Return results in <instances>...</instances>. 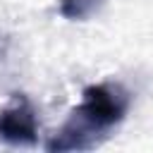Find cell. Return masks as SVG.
Instances as JSON below:
<instances>
[{
  "label": "cell",
  "mask_w": 153,
  "mask_h": 153,
  "mask_svg": "<svg viewBox=\"0 0 153 153\" xmlns=\"http://www.w3.org/2000/svg\"><path fill=\"white\" fill-rule=\"evenodd\" d=\"M129 91L117 81H103L84 88L81 103L69 112L65 124L45 143L50 153L67 151H91L96 148L110 129H115L129 110Z\"/></svg>",
  "instance_id": "cell-1"
},
{
  "label": "cell",
  "mask_w": 153,
  "mask_h": 153,
  "mask_svg": "<svg viewBox=\"0 0 153 153\" xmlns=\"http://www.w3.org/2000/svg\"><path fill=\"white\" fill-rule=\"evenodd\" d=\"M0 141L7 146H36L38 120L26 96L17 93L0 110Z\"/></svg>",
  "instance_id": "cell-2"
},
{
  "label": "cell",
  "mask_w": 153,
  "mask_h": 153,
  "mask_svg": "<svg viewBox=\"0 0 153 153\" xmlns=\"http://www.w3.org/2000/svg\"><path fill=\"white\" fill-rule=\"evenodd\" d=\"M103 0H60V14L69 22H84L91 17Z\"/></svg>",
  "instance_id": "cell-3"
}]
</instances>
